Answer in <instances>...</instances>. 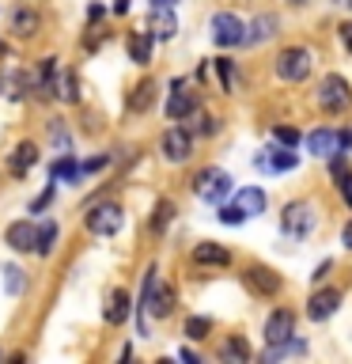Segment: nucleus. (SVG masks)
Wrapping results in <instances>:
<instances>
[{"label":"nucleus","instance_id":"nucleus-1","mask_svg":"<svg viewBox=\"0 0 352 364\" xmlns=\"http://www.w3.org/2000/svg\"><path fill=\"white\" fill-rule=\"evenodd\" d=\"M314 68V53L311 46H284L280 57H277V76L288 80V84H299V80L311 76Z\"/></svg>","mask_w":352,"mask_h":364},{"label":"nucleus","instance_id":"nucleus-2","mask_svg":"<svg viewBox=\"0 0 352 364\" xmlns=\"http://www.w3.org/2000/svg\"><path fill=\"white\" fill-rule=\"evenodd\" d=\"M231 190H235L231 186V175L220 171V167H204V171L193 175V193H197L201 201H209V205H224V198Z\"/></svg>","mask_w":352,"mask_h":364},{"label":"nucleus","instance_id":"nucleus-3","mask_svg":"<svg viewBox=\"0 0 352 364\" xmlns=\"http://www.w3.org/2000/svg\"><path fill=\"white\" fill-rule=\"evenodd\" d=\"M318 107H322L326 114H345L352 107V87L345 76L329 73L322 84H318Z\"/></svg>","mask_w":352,"mask_h":364},{"label":"nucleus","instance_id":"nucleus-4","mask_svg":"<svg viewBox=\"0 0 352 364\" xmlns=\"http://www.w3.org/2000/svg\"><path fill=\"white\" fill-rule=\"evenodd\" d=\"M280 232L288 239H307L314 232V209L311 201H288L280 213Z\"/></svg>","mask_w":352,"mask_h":364},{"label":"nucleus","instance_id":"nucleus-5","mask_svg":"<svg viewBox=\"0 0 352 364\" xmlns=\"http://www.w3.org/2000/svg\"><path fill=\"white\" fill-rule=\"evenodd\" d=\"M87 232L91 235H118L121 232V224H125V213H121V205H114V201H102L95 205V209L87 213Z\"/></svg>","mask_w":352,"mask_h":364},{"label":"nucleus","instance_id":"nucleus-6","mask_svg":"<svg viewBox=\"0 0 352 364\" xmlns=\"http://www.w3.org/2000/svg\"><path fill=\"white\" fill-rule=\"evenodd\" d=\"M243 281H246V289L254 292V296H261V300H273V296L280 292V284H284L277 269H269V266H258V262H254V266H246V269H243Z\"/></svg>","mask_w":352,"mask_h":364},{"label":"nucleus","instance_id":"nucleus-7","mask_svg":"<svg viewBox=\"0 0 352 364\" xmlns=\"http://www.w3.org/2000/svg\"><path fill=\"white\" fill-rule=\"evenodd\" d=\"M243 34H246V23L231 16V11H216L212 16V42L231 50V46H243Z\"/></svg>","mask_w":352,"mask_h":364},{"label":"nucleus","instance_id":"nucleus-8","mask_svg":"<svg viewBox=\"0 0 352 364\" xmlns=\"http://www.w3.org/2000/svg\"><path fill=\"white\" fill-rule=\"evenodd\" d=\"M159 148H163V156L170 159V164H186V159L193 156V133L182 129V125H170V129L163 133V141H159Z\"/></svg>","mask_w":352,"mask_h":364},{"label":"nucleus","instance_id":"nucleus-9","mask_svg":"<svg viewBox=\"0 0 352 364\" xmlns=\"http://www.w3.org/2000/svg\"><path fill=\"white\" fill-rule=\"evenodd\" d=\"M341 304H345V292L341 289H318V292H311V300H307V315H311V323H326Z\"/></svg>","mask_w":352,"mask_h":364},{"label":"nucleus","instance_id":"nucleus-10","mask_svg":"<svg viewBox=\"0 0 352 364\" xmlns=\"http://www.w3.org/2000/svg\"><path fill=\"white\" fill-rule=\"evenodd\" d=\"M292 338H295V315L288 307H277L265 318V341L269 346H280V341H292Z\"/></svg>","mask_w":352,"mask_h":364},{"label":"nucleus","instance_id":"nucleus-11","mask_svg":"<svg viewBox=\"0 0 352 364\" xmlns=\"http://www.w3.org/2000/svg\"><path fill=\"white\" fill-rule=\"evenodd\" d=\"M34 164H38V144L23 141V144L11 148V156H8V175L11 178H27Z\"/></svg>","mask_w":352,"mask_h":364},{"label":"nucleus","instance_id":"nucleus-12","mask_svg":"<svg viewBox=\"0 0 352 364\" xmlns=\"http://www.w3.org/2000/svg\"><path fill=\"white\" fill-rule=\"evenodd\" d=\"M189 114H197V95L182 87V80H175V91H170V99H167V118L182 122V118H189Z\"/></svg>","mask_w":352,"mask_h":364},{"label":"nucleus","instance_id":"nucleus-13","mask_svg":"<svg viewBox=\"0 0 352 364\" xmlns=\"http://www.w3.org/2000/svg\"><path fill=\"white\" fill-rule=\"evenodd\" d=\"M303 144H307V152H311V156L329 159L341 148V133H334V129H311L303 136Z\"/></svg>","mask_w":352,"mask_h":364},{"label":"nucleus","instance_id":"nucleus-14","mask_svg":"<svg viewBox=\"0 0 352 364\" xmlns=\"http://www.w3.org/2000/svg\"><path fill=\"white\" fill-rule=\"evenodd\" d=\"M4 239H8L11 250H34L38 247V228H34L31 220H11Z\"/></svg>","mask_w":352,"mask_h":364},{"label":"nucleus","instance_id":"nucleus-15","mask_svg":"<svg viewBox=\"0 0 352 364\" xmlns=\"http://www.w3.org/2000/svg\"><path fill=\"white\" fill-rule=\"evenodd\" d=\"M277 31H280V19L273 16V11H265V16L250 19V27H246V34H243V46H261V42H269Z\"/></svg>","mask_w":352,"mask_h":364},{"label":"nucleus","instance_id":"nucleus-16","mask_svg":"<svg viewBox=\"0 0 352 364\" xmlns=\"http://www.w3.org/2000/svg\"><path fill=\"white\" fill-rule=\"evenodd\" d=\"M148 31H152L159 42L175 38V34H178V19H175V8H163V4H155V8H152V19H148Z\"/></svg>","mask_w":352,"mask_h":364},{"label":"nucleus","instance_id":"nucleus-17","mask_svg":"<svg viewBox=\"0 0 352 364\" xmlns=\"http://www.w3.org/2000/svg\"><path fill=\"white\" fill-rule=\"evenodd\" d=\"M129 307H133L129 292H125V289H114V292L106 296V307H102V318H106L110 326H121L125 318H129Z\"/></svg>","mask_w":352,"mask_h":364},{"label":"nucleus","instance_id":"nucleus-18","mask_svg":"<svg viewBox=\"0 0 352 364\" xmlns=\"http://www.w3.org/2000/svg\"><path fill=\"white\" fill-rule=\"evenodd\" d=\"M155 91H159L155 80H141V84H136V87L129 91V99H125V107H129V114H148V110H152Z\"/></svg>","mask_w":352,"mask_h":364},{"label":"nucleus","instance_id":"nucleus-19","mask_svg":"<svg viewBox=\"0 0 352 364\" xmlns=\"http://www.w3.org/2000/svg\"><path fill=\"white\" fill-rule=\"evenodd\" d=\"M189 258H193V266H227V262H231V250L220 247V243H197Z\"/></svg>","mask_w":352,"mask_h":364},{"label":"nucleus","instance_id":"nucleus-20","mask_svg":"<svg viewBox=\"0 0 352 364\" xmlns=\"http://www.w3.org/2000/svg\"><path fill=\"white\" fill-rule=\"evenodd\" d=\"M235 205L243 209L246 216H261L265 213V190H258V186H243V190H235Z\"/></svg>","mask_w":352,"mask_h":364},{"label":"nucleus","instance_id":"nucleus-21","mask_svg":"<svg viewBox=\"0 0 352 364\" xmlns=\"http://www.w3.org/2000/svg\"><path fill=\"white\" fill-rule=\"evenodd\" d=\"M38 27H42V19H38V11H34V8H16V11H11V31H16L19 38H34Z\"/></svg>","mask_w":352,"mask_h":364},{"label":"nucleus","instance_id":"nucleus-22","mask_svg":"<svg viewBox=\"0 0 352 364\" xmlns=\"http://www.w3.org/2000/svg\"><path fill=\"white\" fill-rule=\"evenodd\" d=\"M152 42H155L152 31H133L129 34V61H136V65L152 61Z\"/></svg>","mask_w":352,"mask_h":364},{"label":"nucleus","instance_id":"nucleus-23","mask_svg":"<svg viewBox=\"0 0 352 364\" xmlns=\"http://www.w3.org/2000/svg\"><path fill=\"white\" fill-rule=\"evenodd\" d=\"M265 152H269V156H258V164L269 167V171H277V175H280V171H295V167H299V156L288 152V148H284V152H277V148H265Z\"/></svg>","mask_w":352,"mask_h":364},{"label":"nucleus","instance_id":"nucleus-24","mask_svg":"<svg viewBox=\"0 0 352 364\" xmlns=\"http://www.w3.org/2000/svg\"><path fill=\"white\" fill-rule=\"evenodd\" d=\"M329 175H334V182H337V190L345 193V201L352 205V171H348V164H345V156H329Z\"/></svg>","mask_w":352,"mask_h":364},{"label":"nucleus","instance_id":"nucleus-25","mask_svg":"<svg viewBox=\"0 0 352 364\" xmlns=\"http://www.w3.org/2000/svg\"><path fill=\"white\" fill-rule=\"evenodd\" d=\"M38 91L45 99L61 91V80H57V57H45V61L38 65Z\"/></svg>","mask_w":352,"mask_h":364},{"label":"nucleus","instance_id":"nucleus-26","mask_svg":"<svg viewBox=\"0 0 352 364\" xmlns=\"http://www.w3.org/2000/svg\"><path fill=\"white\" fill-rule=\"evenodd\" d=\"M220 360H235V364H246L250 360V346H246V341L243 338H227L224 341V346H220Z\"/></svg>","mask_w":352,"mask_h":364},{"label":"nucleus","instance_id":"nucleus-27","mask_svg":"<svg viewBox=\"0 0 352 364\" xmlns=\"http://www.w3.org/2000/svg\"><path fill=\"white\" fill-rule=\"evenodd\" d=\"M79 175H84V167H79L72 156H61V159H57V164L50 167V178H65V182H76Z\"/></svg>","mask_w":352,"mask_h":364},{"label":"nucleus","instance_id":"nucleus-28","mask_svg":"<svg viewBox=\"0 0 352 364\" xmlns=\"http://www.w3.org/2000/svg\"><path fill=\"white\" fill-rule=\"evenodd\" d=\"M57 235H61V232H57V224L42 220L38 224V247H34V255H50V250L57 247Z\"/></svg>","mask_w":352,"mask_h":364},{"label":"nucleus","instance_id":"nucleus-29","mask_svg":"<svg viewBox=\"0 0 352 364\" xmlns=\"http://www.w3.org/2000/svg\"><path fill=\"white\" fill-rule=\"evenodd\" d=\"M209 334H212V318H209V315H189V318H186V338L204 341Z\"/></svg>","mask_w":352,"mask_h":364},{"label":"nucleus","instance_id":"nucleus-30","mask_svg":"<svg viewBox=\"0 0 352 364\" xmlns=\"http://www.w3.org/2000/svg\"><path fill=\"white\" fill-rule=\"evenodd\" d=\"M175 220V201H155V213H152V232H167V224Z\"/></svg>","mask_w":352,"mask_h":364},{"label":"nucleus","instance_id":"nucleus-31","mask_svg":"<svg viewBox=\"0 0 352 364\" xmlns=\"http://www.w3.org/2000/svg\"><path fill=\"white\" fill-rule=\"evenodd\" d=\"M4 289H8V296H19L27 289V277H23L19 266H4Z\"/></svg>","mask_w":352,"mask_h":364},{"label":"nucleus","instance_id":"nucleus-32","mask_svg":"<svg viewBox=\"0 0 352 364\" xmlns=\"http://www.w3.org/2000/svg\"><path fill=\"white\" fill-rule=\"evenodd\" d=\"M216 76H220L224 91H235V61H227V57H220V61H216Z\"/></svg>","mask_w":352,"mask_h":364},{"label":"nucleus","instance_id":"nucleus-33","mask_svg":"<svg viewBox=\"0 0 352 364\" xmlns=\"http://www.w3.org/2000/svg\"><path fill=\"white\" fill-rule=\"evenodd\" d=\"M65 102H79V87H76V73H65L61 76V91H57Z\"/></svg>","mask_w":352,"mask_h":364},{"label":"nucleus","instance_id":"nucleus-34","mask_svg":"<svg viewBox=\"0 0 352 364\" xmlns=\"http://www.w3.org/2000/svg\"><path fill=\"white\" fill-rule=\"evenodd\" d=\"M273 141L284 144V148H292V144H299V133H295L292 125H273Z\"/></svg>","mask_w":352,"mask_h":364},{"label":"nucleus","instance_id":"nucleus-35","mask_svg":"<svg viewBox=\"0 0 352 364\" xmlns=\"http://www.w3.org/2000/svg\"><path fill=\"white\" fill-rule=\"evenodd\" d=\"M216 209H220L216 216H220L224 224H243V220H246V213L238 209V205H216Z\"/></svg>","mask_w":352,"mask_h":364},{"label":"nucleus","instance_id":"nucleus-36","mask_svg":"<svg viewBox=\"0 0 352 364\" xmlns=\"http://www.w3.org/2000/svg\"><path fill=\"white\" fill-rule=\"evenodd\" d=\"M50 141H57V148H61V152H68V133H65L61 122H50Z\"/></svg>","mask_w":352,"mask_h":364},{"label":"nucleus","instance_id":"nucleus-37","mask_svg":"<svg viewBox=\"0 0 352 364\" xmlns=\"http://www.w3.org/2000/svg\"><path fill=\"white\" fill-rule=\"evenodd\" d=\"M193 129H197L201 136H212L220 125H216V118H209V114H197V125H193Z\"/></svg>","mask_w":352,"mask_h":364},{"label":"nucleus","instance_id":"nucleus-38","mask_svg":"<svg viewBox=\"0 0 352 364\" xmlns=\"http://www.w3.org/2000/svg\"><path fill=\"white\" fill-rule=\"evenodd\" d=\"M50 201H53V178H50V186H45V190L38 193V198H34V201H31V213H42V209H45V205H50Z\"/></svg>","mask_w":352,"mask_h":364},{"label":"nucleus","instance_id":"nucleus-39","mask_svg":"<svg viewBox=\"0 0 352 364\" xmlns=\"http://www.w3.org/2000/svg\"><path fill=\"white\" fill-rule=\"evenodd\" d=\"M337 34H341V46H345V50L352 53V19H348V23H341Z\"/></svg>","mask_w":352,"mask_h":364},{"label":"nucleus","instance_id":"nucleus-40","mask_svg":"<svg viewBox=\"0 0 352 364\" xmlns=\"http://www.w3.org/2000/svg\"><path fill=\"white\" fill-rule=\"evenodd\" d=\"M110 164V156H95V159H87L84 164V175H91V171H99V167H106Z\"/></svg>","mask_w":352,"mask_h":364},{"label":"nucleus","instance_id":"nucleus-41","mask_svg":"<svg viewBox=\"0 0 352 364\" xmlns=\"http://www.w3.org/2000/svg\"><path fill=\"white\" fill-rule=\"evenodd\" d=\"M329 269H334V262H322V266L311 273V281H326V277H329Z\"/></svg>","mask_w":352,"mask_h":364},{"label":"nucleus","instance_id":"nucleus-42","mask_svg":"<svg viewBox=\"0 0 352 364\" xmlns=\"http://www.w3.org/2000/svg\"><path fill=\"white\" fill-rule=\"evenodd\" d=\"M178 357H182V360H189V364H197V353H193L189 346H186V349H182V353H178Z\"/></svg>","mask_w":352,"mask_h":364},{"label":"nucleus","instance_id":"nucleus-43","mask_svg":"<svg viewBox=\"0 0 352 364\" xmlns=\"http://www.w3.org/2000/svg\"><path fill=\"white\" fill-rule=\"evenodd\" d=\"M341 239H345V247H348V250H352V220H348V224H345V232H341Z\"/></svg>","mask_w":352,"mask_h":364},{"label":"nucleus","instance_id":"nucleus-44","mask_svg":"<svg viewBox=\"0 0 352 364\" xmlns=\"http://www.w3.org/2000/svg\"><path fill=\"white\" fill-rule=\"evenodd\" d=\"M114 11H118V16H125V11H129V0H118V4H114Z\"/></svg>","mask_w":352,"mask_h":364},{"label":"nucleus","instance_id":"nucleus-45","mask_svg":"<svg viewBox=\"0 0 352 364\" xmlns=\"http://www.w3.org/2000/svg\"><path fill=\"white\" fill-rule=\"evenodd\" d=\"M155 4H163V8H175L178 0H152V8H155Z\"/></svg>","mask_w":352,"mask_h":364},{"label":"nucleus","instance_id":"nucleus-46","mask_svg":"<svg viewBox=\"0 0 352 364\" xmlns=\"http://www.w3.org/2000/svg\"><path fill=\"white\" fill-rule=\"evenodd\" d=\"M292 4H307V0H292Z\"/></svg>","mask_w":352,"mask_h":364},{"label":"nucleus","instance_id":"nucleus-47","mask_svg":"<svg viewBox=\"0 0 352 364\" xmlns=\"http://www.w3.org/2000/svg\"><path fill=\"white\" fill-rule=\"evenodd\" d=\"M345 4H348V8H352V0H345Z\"/></svg>","mask_w":352,"mask_h":364}]
</instances>
